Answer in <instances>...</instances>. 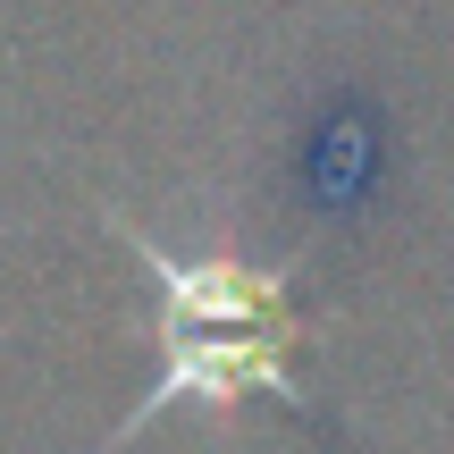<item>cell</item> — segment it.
Wrapping results in <instances>:
<instances>
[{"mask_svg": "<svg viewBox=\"0 0 454 454\" xmlns=\"http://www.w3.org/2000/svg\"><path fill=\"white\" fill-rule=\"evenodd\" d=\"M110 236L152 270V294H160V379H152V395L110 429L101 454H127L177 404L227 412V404H244V395H270L311 438H328L320 404H311L303 379H294V337H303V320H294V261L168 253V244H152L127 211H110Z\"/></svg>", "mask_w": 454, "mask_h": 454, "instance_id": "obj_1", "label": "cell"}]
</instances>
